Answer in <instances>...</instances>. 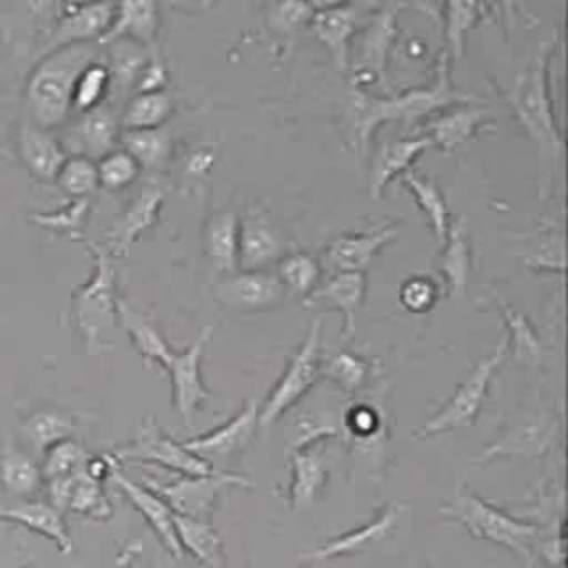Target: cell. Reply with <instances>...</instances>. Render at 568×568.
Wrapping results in <instances>:
<instances>
[{"label": "cell", "mask_w": 568, "mask_h": 568, "mask_svg": "<svg viewBox=\"0 0 568 568\" xmlns=\"http://www.w3.org/2000/svg\"><path fill=\"white\" fill-rule=\"evenodd\" d=\"M559 42L557 33L541 40L513 84L499 91V98L537 149L544 182H548L564 155V133L555 115L550 91V64L559 51Z\"/></svg>", "instance_id": "6da1fadb"}, {"label": "cell", "mask_w": 568, "mask_h": 568, "mask_svg": "<svg viewBox=\"0 0 568 568\" xmlns=\"http://www.w3.org/2000/svg\"><path fill=\"white\" fill-rule=\"evenodd\" d=\"M448 62L450 60L446 51H442L437 60L435 80L428 87L406 89L402 93L386 95V98L355 91L348 102V111H351V126H353L357 151L366 153L371 146L373 133L386 122H417L457 104H477L479 98L466 91H459L453 84Z\"/></svg>", "instance_id": "7a4b0ae2"}, {"label": "cell", "mask_w": 568, "mask_h": 568, "mask_svg": "<svg viewBox=\"0 0 568 568\" xmlns=\"http://www.w3.org/2000/svg\"><path fill=\"white\" fill-rule=\"evenodd\" d=\"M98 58L100 53L93 44H71L42 55L27 80V120L49 131L67 122L75 80Z\"/></svg>", "instance_id": "3957f363"}, {"label": "cell", "mask_w": 568, "mask_h": 568, "mask_svg": "<svg viewBox=\"0 0 568 568\" xmlns=\"http://www.w3.org/2000/svg\"><path fill=\"white\" fill-rule=\"evenodd\" d=\"M446 521H455L468 530L470 537L484 539L521 557L526 564L535 561V541L539 526L526 517H515L477 495L468 484H455L450 499L439 508Z\"/></svg>", "instance_id": "277c9868"}, {"label": "cell", "mask_w": 568, "mask_h": 568, "mask_svg": "<svg viewBox=\"0 0 568 568\" xmlns=\"http://www.w3.org/2000/svg\"><path fill=\"white\" fill-rule=\"evenodd\" d=\"M388 388V379H377L366 390L348 397L339 408V442L377 479L386 473L390 444Z\"/></svg>", "instance_id": "5b68a950"}, {"label": "cell", "mask_w": 568, "mask_h": 568, "mask_svg": "<svg viewBox=\"0 0 568 568\" xmlns=\"http://www.w3.org/2000/svg\"><path fill=\"white\" fill-rule=\"evenodd\" d=\"M559 439L561 419L557 408L541 397H532L513 410L499 435L490 439L470 462L477 466L490 464L495 459L537 462L552 455V450L559 446Z\"/></svg>", "instance_id": "8992f818"}, {"label": "cell", "mask_w": 568, "mask_h": 568, "mask_svg": "<svg viewBox=\"0 0 568 568\" xmlns=\"http://www.w3.org/2000/svg\"><path fill=\"white\" fill-rule=\"evenodd\" d=\"M93 257L91 277L73 293L71 297V317L75 328L82 333L87 351L98 355L106 351L111 344L106 342V333L118 322V291H115V268L113 255L106 246L95 244L91 240H82Z\"/></svg>", "instance_id": "52a82bcc"}, {"label": "cell", "mask_w": 568, "mask_h": 568, "mask_svg": "<svg viewBox=\"0 0 568 568\" xmlns=\"http://www.w3.org/2000/svg\"><path fill=\"white\" fill-rule=\"evenodd\" d=\"M506 357H508V346H506V337H501L495 351L473 364L466 377L455 386L453 395L446 402H442L439 408L413 430V435L424 439V437H435L442 433L468 428L479 417L484 402L488 397V388L495 377V371L501 366Z\"/></svg>", "instance_id": "ba28073f"}, {"label": "cell", "mask_w": 568, "mask_h": 568, "mask_svg": "<svg viewBox=\"0 0 568 568\" xmlns=\"http://www.w3.org/2000/svg\"><path fill=\"white\" fill-rule=\"evenodd\" d=\"M322 320L317 317L295 353L291 355L286 368L282 371L280 379L273 384L264 402L260 404V415H257V426L260 430L268 433L273 424L284 417L293 406H297L308 390L317 384L320 379V364H322Z\"/></svg>", "instance_id": "9c48e42d"}, {"label": "cell", "mask_w": 568, "mask_h": 568, "mask_svg": "<svg viewBox=\"0 0 568 568\" xmlns=\"http://www.w3.org/2000/svg\"><path fill=\"white\" fill-rule=\"evenodd\" d=\"M144 486L151 488L171 508V513L193 519H209L226 486L253 488V481L229 470H217L204 477L175 475L173 481H155L153 477H146Z\"/></svg>", "instance_id": "30bf717a"}, {"label": "cell", "mask_w": 568, "mask_h": 568, "mask_svg": "<svg viewBox=\"0 0 568 568\" xmlns=\"http://www.w3.org/2000/svg\"><path fill=\"white\" fill-rule=\"evenodd\" d=\"M113 455L118 462L129 459V462L158 464L184 477H204L220 470L206 464L204 459H200L195 453H191L182 442H175L169 433H164L155 422V417H146L138 435L126 446L115 448Z\"/></svg>", "instance_id": "8fae6325"}, {"label": "cell", "mask_w": 568, "mask_h": 568, "mask_svg": "<svg viewBox=\"0 0 568 568\" xmlns=\"http://www.w3.org/2000/svg\"><path fill=\"white\" fill-rule=\"evenodd\" d=\"M211 333V326H202L195 339L186 348L175 351L164 366L171 382V406L180 415L184 428H193L200 406L213 397L211 388L202 379V357Z\"/></svg>", "instance_id": "7c38bea8"}, {"label": "cell", "mask_w": 568, "mask_h": 568, "mask_svg": "<svg viewBox=\"0 0 568 568\" xmlns=\"http://www.w3.org/2000/svg\"><path fill=\"white\" fill-rule=\"evenodd\" d=\"M406 510L404 501H388L375 510V515L364 521L357 528L344 530L339 535H333L324 539L322 544L313 546L311 550L300 555V561L304 564H320V561H331V559H342V557H357L375 548L379 541H384L399 524L402 515Z\"/></svg>", "instance_id": "4fadbf2b"}, {"label": "cell", "mask_w": 568, "mask_h": 568, "mask_svg": "<svg viewBox=\"0 0 568 568\" xmlns=\"http://www.w3.org/2000/svg\"><path fill=\"white\" fill-rule=\"evenodd\" d=\"M215 300L231 313H266L277 308L286 291L275 275V271H235L229 275H217L213 282Z\"/></svg>", "instance_id": "5bb4252c"}, {"label": "cell", "mask_w": 568, "mask_h": 568, "mask_svg": "<svg viewBox=\"0 0 568 568\" xmlns=\"http://www.w3.org/2000/svg\"><path fill=\"white\" fill-rule=\"evenodd\" d=\"M257 415H260V402L257 397H248L244 399L242 408L233 417H229L224 424H220L209 433L195 435L182 444L211 466L215 462L226 464L231 457L246 450L248 444L253 442L255 433L260 430Z\"/></svg>", "instance_id": "9a60e30c"}, {"label": "cell", "mask_w": 568, "mask_h": 568, "mask_svg": "<svg viewBox=\"0 0 568 568\" xmlns=\"http://www.w3.org/2000/svg\"><path fill=\"white\" fill-rule=\"evenodd\" d=\"M286 255L282 229L266 215L260 204L240 215L237 229V271H262Z\"/></svg>", "instance_id": "2e32d148"}, {"label": "cell", "mask_w": 568, "mask_h": 568, "mask_svg": "<svg viewBox=\"0 0 568 568\" xmlns=\"http://www.w3.org/2000/svg\"><path fill=\"white\" fill-rule=\"evenodd\" d=\"M115 13V2H73L64 4L55 24L47 31L42 55L71 47V44H91L100 40L109 29Z\"/></svg>", "instance_id": "e0dca14e"}, {"label": "cell", "mask_w": 568, "mask_h": 568, "mask_svg": "<svg viewBox=\"0 0 568 568\" xmlns=\"http://www.w3.org/2000/svg\"><path fill=\"white\" fill-rule=\"evenodd\" d=\"M406 4L402 2H390V4H375L373 11L366 16V27L362 33V44H359V55L355 62L357 78L373 82V80H384L386 69H388V58L393 42L397 40V18L399 11Z\"/></svg>", "instance_id": "ac0fdd59"}, {"label": "cell", "mask_w": 568, "mask_h": 568, "mask_svg": "<svg viewBox=\"0 0 568 568\" xmlns=\"http://www.w3.org/2000/svg\"><path fill=\"white\" fill-rule=\"evenodd\" d=\"M399 235L397 222H377L359 233H342L324 248V260L333 273H366L371 262Z\"/></svg>", "instance_id": "d6986e66"}, {"label": "cell", "mask_w": 568, "mask_h": 568, "mask_svg": "<svg viewBox=\"0 0 568 568\" xmlns=\"http://www.w3.org/2000/svg\"><path fill=\"white\" fill-rule=\"evenodd\" d=\"M493 126V111L477 104H457L446 111H439L426 118L417 126V133L424 135L430 146H437L444 153H453L481 131Z\"/></svg>", "instance_id": "ffe728a7"}, {"label": "cell", "mask_w": 568, "mask_h": 568, "mask_svg": "<svg viewBox=\"0 0 568 568\" xmlns=\"http://www.w3.org/2000/svg\"><path fill=\"white\" fill-rule=\"evenodd\" d=\"M371 9L357 2H320L311 20L315 38L326 47L331 60L339 73H348L351 67V38L357 29V18Z\"/></svg>", "instance_id": "44dd1931"}, {"label": "cell", "mask_w": 568, "mask_h": 568, "mask_svg": "<svg viewBox=\"0 0 568 568\" xmlns=\"http://www.w3.org/2000/svg\"><path fill=\"white\" fill-rule=\"evenodd\" d=\"M120 140V115L115 106L109 102H102L84 113L78 115V120L67 131V149L73 151V155H84L89 160H100L106 153L115 151V144ZM64 149V151H67Z\"/></svg>", "instance_id": "7402d4cb"}, {"label": "cell", "mask_w": 568, "mask_h": 568, "mask_svg": "<svg viewBox=\"0 0 568 568\" xmlns=\"http://www.w3.org/2000/svg\"><path fill=\"white\" fill-rule=\"evenodd\" d=\"M366 297V273H333L302 304L308 308H328L342 315L339 337L348 342L355 335V315Z\"/></svg>", "instance_id": "603a6c76"}, {"label": "cell", "mask_w": 568, "mask_h": 568, "mask_svg": "<svg viewBox=\"0 0 568 568\" xmlns=\"http://www.w3.org/2000/svg\"><path fill=\"white\" fill-rule=\"evenodd\" d=\"M328 475H331L328 442L291 450V481L286 490L291 508L302 510L313 506L322 488L326 486Z\"/></svg>", "instance_id": "cb8c5ba5"}, {"label": "cell", "mask_w": 568, "mask_h": 568, "mask_svg": "<svg viewBox=\"0 0 568 568\" xmlns=\"http://www.w3.org/2000/svg\"><path fill=\"white\" fill-rule=\"evenodd\" d=\"M113 484L120 488V493L131 501V506L146 519V524L151 526V530L155 532V537L160 539V544L164 546V550L173 557V559H182L184 552L180 548L178 535H175V526H173V513L171 508L144 484H138L133 479H129L120 464L111 470Z\"/></svg>", "instance_id": "d4e9b609"}, {"label": "cell", "mask_w": 568, "mask_h": 568, "mask_svg": "<svg viewBox=\"0 0 568 568\" xmlns=\"http://www.w3.org/2000/svg\"><path fill=\"white\" fill-rule=\"evenodd\" d=\"M164 202V189L160 184H146L122 211V215L113 222L106 233V251L111 255H124L131 244L140 240L144 231L155 226L160 217V209Z\"/></svg>", "instance_id": "484cf974"}, {"label": "cell", "mask_w": 568, "mask_h": 568, "mask_svg": "<svg viewBox=\"0 0 568 568\" xmlns=\"http://www.w3.org/2000/svg\"><path fill=\"white\" fill-rule=\"evenodd\" d=\"M160 31V9L153 0H124L115 2V13L109 29L98 40L100 44H113L120 40H129L138 47H155Z\"/></svg>", "instance_id": "4316f807"}, {"label": "cell", "mask_w": 568, "mask_h": 568, "mask_svg": "<svg viewBox=\"0 0 568 568\" xmlns=\"http://www.w3.org/2000/svg\"><path fill=\"white\" fill-rule=\"evenodd\" d=\"M16 146L24 169L42 182L55 180L60 166L67 160V151L60 140L49 129H42L31 120H22L18 124Z\"/></svg>", "instance_id": "83f0119b"}, {"label": "cell", "mask_w": 568, "mask_h": 568, "mask_svg": "<svg viewBox=\"0 0 568 568\" xmlns=\"http://www.w3.org/2000/svg\"><path fill=\"white\" fill-rule=\"evenodd\" d=\"M437 268L446 280L448 297H464L473 271V248L464 215H457L448 222L442 251L437 253Z\"/></svg>", "instance_id": "f1b7e54d"}, {"label": "cell", "mask_w": 568, "mask_h": 568, "mask_svg": "<svg viewBox=\"0 0 568 568\" xmlns=\"http://www.w3.org/2000/svg\"><path fill=\"white\" fill-rule=\"evenodd\" d=\"M430 146V142L424 135H406V138H395L390 142H384L371 164L368 173V195L373 200H379L388 182L404 171L413 166V162Z\"/></svg>", "instance_id": "f546056e"}, {"label": "cell", "mask_w": 568, "mask_h": 568, "mask_svg": "<svg viewBox=\"0 0 568 568\" xmlns=\"http://www.w3.org/2000/svg\"><path fill=\"white\" fill-rule=\"evenodd\" d=\"M237 229L240 213L235 206H224L209 215L202 229V246L209 264L217 275L237 271Z\"/></svg>", "instance_id": "4dcf8cb0"}, {"label": "cell", "mask_w": 568, "mask_h": 568, "mask_svg": "<svg viewBox=\"0 0 568 568\" xmlns=\"http://www.w3.org/2000/svg\"><path fill=\"white\" fill-rule=\"evenodd\" d=\"M0 521L20 524V526L51 539L60 548V552H64V555L73 552V539L67 528V521H64L62 513L55 506H51L49 501L27 499V501L4 506V508H0Z\"/></svg>", "instance_id": "1f68e13d"}, {"label": "cell", "mask_w": 568, "mask_h": 568, "mask_svg": "<svg viewBox=\"0 0 568 568\" xmlns=\"http://www.w3.org/2000/svg\"><path fill=\"white\" fill-rule=\"evenodd\" d=\"M118 320H120L122 328L126 331V335L131 337V342H133L135 351L140 353L146 368H151L155 364L164 368L169 364V359L173 357L175 351L164 339L158 324L144 311L135 308L124 297H118Z\"/></svg>", "instance_id": "d6a6232c"}, {"label": "cell", "mask_w": 568, "mask_h": 568, "mask_svg": "<svg viewBox=\"0 0 568 568\" xmlns=\"http://www.w3.org/2000/svg\"><path fill=\"white\" fill-rule=\"evenodd\" d=\"M382 371V362L373 357L357 355L353 351L331 353L320 364V377L328 379L335 388L344 390L348 397L366 390L375 384V377Z\"/></svg>", "instance_id": "836d02e7"}, {"label": "cell", "mask_w": 568, "mask_h": 568, "mask_svg": "<svg viewBox=\"0 0 568 568\" xmlns=\"http://www.w3.org/2000/svg\"><path fill=\"white\" fill-rule=\"evenodd\" d=\"M493 306L499 311V315L506 324L504 337H506L508 355L513 357V362L524 368H541L546 348H544L541 337L528 322V317L524 313H519L517 308H513L504 300H493Z\"/></svg>", "instance_id": "e575fe53"}, {"label": "cell", "mask_w": 568, "mask_h": 568, "mask_svg": "<svg viewBox=\"0 0 568 568\" xmlns=\"http://www.w3.org/2000/svg\"><path fill=\"white\" fill-rule=\"evenodd\" d=\"M173 526L184 555L189 552L195 561L209 568H217L224 561L222 537L209 519H193L173 513Z\"/></svg>", "instance_id": "d590c367"}, {"label": "cell", "mask_w": 568, "mask_h": 568, "mask_svg": "<svg viewBox=\"0 0 568 568\" xmlns=\"http://www.w3.org/2000/svg\"><path fill=\"white\" fill-rule=\"evenodd\" d=\"M120 140L124 144V151L133 155L142 171H164L173 155V135L166 126L122 131Z\"/></svg>", "instance_id": "8d00e7d4"}, {"label": "cell", "mask_w": 568, "mask_h": 568, "mask_svg": "<svg viewBox=\"0 0 568 568\" xmlns=\"http://www.w3.org/2000/svg\"><path fill=\"white\" fill-rule=\"evenodd\" d=\"M173 113H175V95L169 89L135 93L126 102L120 115V126L122 131L158 129V126H164Z\"/></svg>", "instance_id": "74e56055"}, {"label": "cell", "mask_w": 568, "mask_h": 568, "mask_svg": "<svg viewBox=\"0 0 568 568\" xmlns=\"http://www.w3.org/2000/svg\"><path fill=\"white\" fill-rule=\"evenodd\" d=\"M444 11V38H446V55L457 62L466 51L468 33L493 11V4L486 2H446Z\"/></svg>", "instance_id": "f35d334b"}, {"label": "cell", "mask_w": 568, "mask_h": 568, "mask_svg": "<svg viewBox=\"0 0 568 568\" xmlns=\"http://www.w3.org/2000/svg\"><path fill=\"white\" fill-rule=\"evenodd\" d=\"M399 178H402V184L415 197V202L422 209V213L426 215L435 237L442 242L444 235H446L448 222H450V211H448L444 193L439 191V186L430 178H426V175H422V173H417L413 169L404 171Z\"/></svg>", "instance_id": "ab89813d"}, {"label": "cell", "mask_w": 568, "mask_h": 568, "mask_svg": "<svg viewBox=\"0 0 568 568\" xmlns=\"http://www.w3.org/2000/svg\"><path fill=\"white\" fill-rule=\"evenodd\" d=\"M521 260L528 268L564 273L566 260L561 226H552V222L541 224L532 235H528V242L521 251Z\"/></svg>", "instance_id": "60d3db41"}, {"label": "cell", "mask_w": 568, "mask_h": 568, "mask_svg": "<svg viewBox=\"0 0 568 568\" xmlns=\"http://www.w3.org/2000/svg\"><path fill=\"white\" fill-rule=\"evenodd\" d=\"M64 510H73L78 515L93 517V519H109L111 517L113 508L106 499L102 479L95 477L87 466L71 477Z\"/></svg>", "instance_id": "b9f144b4"}, {"label": "cell", "mask_w": 568, "mask_h": 568, "mask_svg": "<svg viewBox=\"0 0 568 568\" xmlns=\"http://www.w3.org/2000/svg\"><path fill=\"white\" fill-rule=\"evenodd\" d=\"M275 275L280 277L286 293L304 302L320 286L322 268L311 253L291 251L275 264Z\"/></svg>", "instance_id": "7bdbcfd3"}, {"label": "cell", "mask_w": 568, "mask_h": 568, "mask_svg": "<svg viewBox=\"0 0 568 568\" xmlns=\"http://www.w3.org/2000/svg\"><path fill=\"white\" fill-rule=\"evenodd\" d=\"M0 481L16 497L33 495L42 484L40 466L16 446H4L0 455Z\"/></svg>", "instance_id": "ee69618b"}, {"label": "cell", "mask_w": 568, "mask_h": 568, "mask_svg": "<svg viewBox=\"0 0 568 568\" xmlns=\"http://www.w3.org/2000/svg\"><path fill=\"white\" fill-rule=\"evenodd\" d=\"M339 442V408H306L300 410L293 424V439H291V450H300L313 444L322 442Z\"/></svg>", "instance_id": "f6af8a7d"}, {"label": "cell", "mask_w": 568, "mask_h": 568, "mask_svg": "<svg viewBox=\"0 0 568 568\" xmlns=\"http://www.w3.org/2000/svg\"><path fill=\"white\" fill-rule=\"evenodd\" d=\"M22 430H24L29 444L38 453H44L53 444H58L62 439H69L73 435V419L64 410L40 408V410H33L24 419Z\"/></svg>", "instance_id": "bcb514c9"}, {"label": "cell", "mask_w": 568, "mask_h": 568, "mask_svg": "<svg viewBox=\"0 0 568 568\" xmlns=\"http://www.w3.org/2000/svg\"><path fill=\"white\" fill-rule=\"evenodd\" d=\"M89 211H91V200L89 197H73L64 206H60L55 211L31 213L29 220L33 224H38V226L49 229L51 233L67 235V237H71L75 242H82L84 240L87 220H89Z\"/></svg>", "instance_id": "7dc6e473"}, {"label": "cell", "mask_w": 568, "mask_h": 568, "mask_svg": "<svg viewBox=\"0 0 568 568\" xmlns=\"http://www.w3.org/2000/svg\"><path fill=\"white\" fill-rule=\"evenodd\" d=\"M109 89H111L109 64L102 58H98L91 64H87L75 80L73 98H71V113L80 115V113L106 102Z\"/></svg>", "instance_id": "c3c4849f"}, {"label": "cell", "mask_w": 568, "mask_h": 568, "mask_svg": "<svg viewBox=\"0 0 568 568\" xmlns=\"http://www.w3.org/2000/svg\"><path fill=\"white\" fill-rule=\"evenodd\" d=\"M317 9L320 2H268L264 16L277 38H293L311 24Z\"/></svg>", "instance_id": "681fc988"}, {"label": "cell", "mask_w": 568, "mask_h": 568, "mask_svg": "<svg viewBox=\"0 0 568 568\" xmlns=\"http://www.w3.org/2000/svg\"><path fill=\"white\" fill-rule=\"evenodd\" d=\"M89 459H91V455L80 442H75L73 437L62 439L44 450V464L40 468L42 479L49 481V479L75 475L78 470H82L89 464Z\"/></svg>", "instance_id": "f907efd6"}, {"label": "cell", "mask_w": 568, "mask_h": 568, "mask_svg": "<svg viewBox=\"0 0 568 568\" xmlns=\"http://www.w3.org/2000/svg\"><path fill=\"white\" fill-rule=\"evenodd\" d=\"M58 186L73 197H89L95 193L98 184V169L95 162L84 155H71L64 160L55 175Z\"/></svg>", "instance_id": "816d5d0a"}, {"label": "cell", "mask_w": 568, "mask_h": 568, "mask_svg": "<svg viewBox=\"0 0 568 568\" xmlns=\"http://www.w3.org/2000/svg\"><path fill=\"white\" fill-rule=\"evenodd\" d=\"M95 169H98V184L109 191H122L131 186L142 173L140 164L124 149H115L104 158H100Z\"/></svg>", "instance_id": "f5cc1de1"}, {"label": "cell", "mask_w": 568, "mask_h": 568, "mask_svg": "<svg viewBox=\"0 0 568 568\" xmlns=\"http://www.w3.org/2000/svg\"><path fill=\"white\" fill-rule=\"evenodd\" d=\"M442 295L439 284L428 275H410L399 286V304L415 315L428 313Z\"/></svg>", "instance_id": "db71d44e"}, {"label": "cell", "mask_w": 568, "mask_h": 568, "mask_svg": "<svg viewBox=\"0 0 568 568\" xmlns=\"http://www.w3.org/2000/svg\"><path fill=\"white\" fill-rule=\"evenodd\" d=\"M133 89H135V93H151V91L169 89V69L158 49L149 51V58L144 60Z\"/></svg>", "instance_id": "11a10c76"}, {"label": "cell", "mask_w": 568, "mask_h": 568, "mask_svg": "<svg viewBox=\"0 0 568 568\" xmlns=\"http://www.w3.org/2000/svg\"><path fill=\"white\" fill-rule=\"evenodd\" d=\"M215 164V153L211 146H197L193 149L186 158H184V166H182V175L186 184H195V182H204L211 173Z\"/></svg>", "instance_id": "9f6ffc18"}]
</instances>
